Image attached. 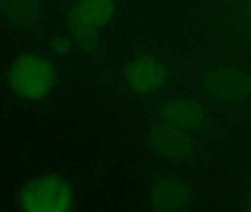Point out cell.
<instances>
[{
  "instance_id": "6da1fadb",
  "label": "cell",
  "mask_w": 251,
  "mask_h": 212,
  "mask_svg": "<svg viewBox=\"0 0 251 212\" xmlns=\"http://www.w3.org/2000/svg\"><path fill=\"white\" fill-rule=\"evenodd\" d=\"M10 90L24 100L37 102L47 97L56 84V71L44 56L25 52L18 55L7 71Z\"/></svg>"
},
{
  "instance_id": "7a4b0ae2",
  "label": "cell",
  "mask_w": 251,
  "mask_h": 212,
  "mask_svg": "<svg viewBox=\"0 0 251 212\" xmlns=\"http://www.w3.org/2000/svg\"><path fill=\"white\" fill-rule=\"evenodd\" d=\"M18 205L26 212H68L75 207V195L62 176L41 174L21 187Z\"/></svg>"
},
{
  "instance_id": "3957f363",
  "label": "cell",
  "mask_w": 251,
  "mask_h": 212,
  "mask_svg": "<svg viewBox=\"0 0 251 212\" xmlns=\"http://www.w3.org/2000/svg\"><path fill=\"white\" fill-rule=\"evenodd\" d=\"M116 12L115 0H76L68 13V28L74 41L87 53L100 47V31Z\"/></svg>"
},
{
  "instance_id": "277c9868",
  "label": "cell",
  "mask_w": 251,
  "mask_h": 212,
  "mask_svg": "<svg viewBox=\"0 0 251 212\" xmlns=\"http://www.w3.org/2000/svg\"><path fill=\"white\" fill-rule=\"evenodd\" d=\"M124 77L126 84L135 93L151 94L165 86L168 69L159 59L150 55H140L126 63Z\"/></svg>"
},
{
  "instance_id": "5b68a950",
  "label": "cell",
  "mask_w": 251,
  "mask_h": 212,
  "mask_svg": "<svg viewBox=\"0 0 251 212\" xmlns=\"http://www.w3.org/2000/svg\"><path fill=\"white\" fill-rule=\"evenodd\" d=\"M206 90L221 100H240L251 94V77L237 68H219L204 78Z\"/></svg>"
},
{
  "instance_id": "8992f818",
  "label": "cell",
  "mask_w": 251,
  "mask_h": 212,
  "mask_svg": "<svg viewBox=\"0 0 251 212\" xmlns=\"http://www.w3.org/2000/svg\"><path fill=\"white\" fill-rule=\"evenodd\" d=\"M150 142L159 156L168 159H182L193 153L194 139L188 130L162 122L153 127Z\"/></svg>"
},
{
  "instance_id": "52a82bcc",
  "label": "cell",
  "mask_w": 251,
  "mask_h": 212,
  "mask_svg": "<svg viewBox=\"0 0 251 212\" xmlns=\"http://www.w3.org/2000/svg\"><path fill=\"white\" fill-rule=\"evenodd\" d=\"M160 117L163 122L184 130L199 128L206 121L204 109L197 102L187 99H175L166 102L160 111Z\"/></svg>"
},
{
  "instance_id": "ba28073f",
  "label": "cell",
  "mask_w": 251,
  "mask_h": 212,
  "mask_svg": "<svg viewBox=\"0 0 251 212\" xmlns=\"http://www.w3.org/2000/svg\"><path fill=\"white\" fill-rule=\"evenodd\" d=\"M150 202L154 210L175 211L187 208L191 202V196L184 184L174 180H162L151 187Z\"/></svg>"
},
{
  "instance_id": "9c48e42d",
  "label": "cell",
  "mask_w": 251,
  "mask_h": 212,
  "mask_svg": "<svg viewBox=\"0 0 251 212\" xmlns=\"http://www.w3.org/2000/svg\"><path fill=\"white\" fill-rule=\"evenodd\" d=\"M0 6L18 24H31L38 15V0H0Z\"/></svg>"
},
{
  "instance_id": "30bf717a",
  "label": "cell",
  "mask_w": 251,
  "mask_h": 212,
  "mask_svg": "<svg viewBox=\"0 0 251 212\" xmlns=\"http://www.w3.org/2000/svg\"><path fill=\"white\" fill-rule=\"evenodd\" d=\"M50 49L53 50V53H56L57 56H68L72 52V41L68 37H54L50 41Z\"/></svg>"
},
{
  "instance_id": "8fae6325",
  "label": "cell",
  "mask_w": 251,
  "mask_h": 212,
  "mask_svg": "<svg viewBox=\"0 0 251 212\" xmlns=\"http://www.w3.org/2000/svg\"><path fill=\"white\" fill-rule=\"evenodd\" d=\"M246 15H247L249 21L251 22V0H249V1H247V6H246Z\"/></svg>"
},
{
  "instance_id": "7c38bea8",
  "label": "cell",
  "mask_w": 251,
  "mask_h": 212,
  "mask_svg": "<svg viewBox=\"0 0 251 212\" xmlns=\"http://www.w3.org/2000/svg\"><path fill=\"white\" fill-rule=\"evenodd\" d=\"M246 208H247L249 211H251V196L249 198V201H247V205H246Z\"/></svg>"
}]
</instances>
